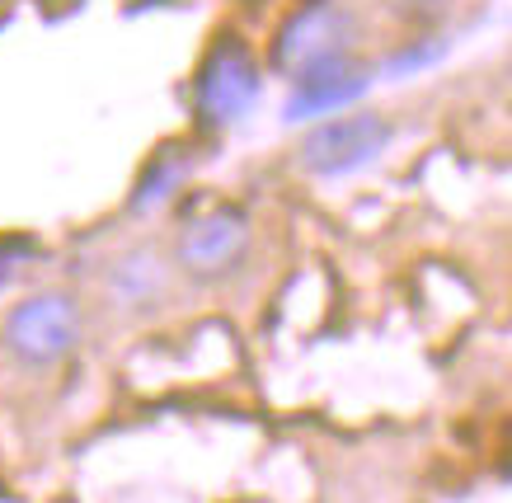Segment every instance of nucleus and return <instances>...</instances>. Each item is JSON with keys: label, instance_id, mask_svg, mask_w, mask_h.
<instances>
[{"label": "nucleus", "instance_id": "obj_1", "mask_svg": "<svg viewBox=\"0 0 512 503\" xmlns=\"http://www.w3.org/2000/svg\"><path fill=\"white\" fill-rule=\"evenodd\" d=\"M80 339V306L66 292H38V297L10 306L0 325V344L24 367H52L62 362Z\"/></svg>", "mask_w": 512, "mask_h": 503}, {"label": "nucleus", "instance_id": "obj_2", "mask_svg": "<svg viewBox=\"0 0 512 503\" xmlns=\"http://www.w3.org/2000/svg\"><path fill=\"white\" fill-rule=\"evenodd\" d=\"M390 142V123L381 113H343V118H329L320 123L301 142V165L311 174H353L362 165H372Z\"/></svg>", "mask_w": 512, "mask_h": 503}, {"label": "nucleus", "instance_id": "obj_3", "mask_svg": "<svg viewBox=\"0 0 512 503\" xmlns=\"http://www.w3.org/2000/svg\"><path fill=\"white\" fill-rule=\"evenodd\" d=\"M259 95V62L240 38H217L198 71V113L207 123H235Z\"/></svg>", "mask_w": 512, "mask_h": 503}, {"label": "nucleus", "instance_id": "obj_4", "mask_svg": "<svg viewBox=\"0 0 512 503\" xmlns=\"http://www.w3.org/2000/svg\"><path fill=\"white\" fill-rule=\"evenodd\" d=\"M348 43H353V19L343 5L334 0H311L301 5L278 33V66L287 71H311L320 62H334V57H348Z\"/></svg>", "mask_w": 512, "mask_h": 503}, {"label": "nucleus", "instance_id": "obj_5", "mask_svg": "<svg viewBox=\"0 0 512 503\" xmlns=\"http://www.w3.org/2000/svg\"><path fill=\"white\" fill-rule=\"evenodd\" d=\"M249 254V221L235 207H217L207 217L188 221L179 236V264L193 278H221L240 268V259Z\"/></svg>", "mask_w": 512, "mask_h": 503}, {"label": "nucleus", "instance_id": "obj_6", "mask_svg": "<svg viewBox=\"0 0 512 503\" xmlns=\"http://www.w3.org/2000/svg\"><path fill=\"white\" fill-rule=\"evenodd\" d=\"M372 85V71L353 57H334L311 71L296 76V90L287 99V118H315V113H334L343 104H353L362 90Z\"/></svg>", "mask_w": 512, "mask_h": 503}, {"label": "nucleus", "instance_id": "obj_7", "mask_svg": "<svg viewBox=\"0 0 512 503\" xmlns=\"http://www.w3.org/2000/svg\"><path fill=\"white\" fill-rule=\"evenodd\" d=\"M165 287H170V273L156 250H127L109 268V292L118 297V306H156Z\"/></svg>", "mask_w": 512, "mask_h": 503}, {"label": "nucleus", "instance_id": "obj_8", "mask_svg": "<svg viewBox=\"0 0 512 503\" xmlns=\"http://www.w3.org/2000/svg\"><path fill=\"white\" fill-rule=\"evenodd\" d=\"M184 174H188V165L184 160H174L170 151L151 165V170L141 174V184H137V198H132V207H156V203H165L174 193V184H184Z\"/></svg>", "mask_w": 512, "mask_h": 503}]
</instances>
